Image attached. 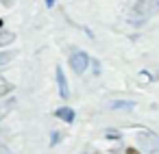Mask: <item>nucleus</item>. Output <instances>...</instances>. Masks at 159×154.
<instances>
[{"mask_svg":"<svg viewBox=\"0 0 159 154\" xmlns=\"http://www.w3.org/2000/svg\"><path fill=\"white\" fill-rule=\"evenodd\" d=\"M135 139H137V143H139V148H142L144 152H157V148H159V137H157L152 130L139 128L137 135H135Z\"/></svg>","mask_w":159,"mask_h":154,"instance_id":"f03ea898","label":"nucleus"},{"mask_svg":"<svg viewBox=\"0 0 159 154\" xmlns=\"http://www.w3.org/2000/svg\"><path fill=\"white\" fill-rule=\"evenodd\" d=\"M55 117H59V119H63V122H74V111L70 109V106H61V109H57L55 111Z\"/></svg>","mask_w":159,"mask_h":154,"instance_id":"39448f33","label":"nucleus"},{"mask_svg":"<svg viewBox=\"0 0 159 154\" xmlns=\"http://www.w3.org/2000/svg\"><path fill=\"white\" fill-rule=\"evenodd\" d=\"M126 154H139V152H137L135 148H129V150H126Z\"/></svg>","mask_w":159,"mask_h":154,"instance_id":"4468645a","label":"nucleus"},{"mask_svg":"<svg viewBox=\"0 0 159 154\" xmlns=\"http://www.w3.org/2000/svg\"><path fill=\"white\" fill-rule=\"evenodd\" d=\"M89 57H87V52H83V50H72V54H70V65H72V70L76 72V74H83L87 67H89Z\"/></svg>","mask_w":159,"mask_h":154,"instance_id":"7ed1b4c3","label":"nucleus"},{"mask_svg":"<svg viewBox=\"0 0 159 154\" xmlns=\"http://www.w3.org/2000/svg\"><path fill=\"white\" fill-rule=\"evenodd\" d=\"M0 28H2V20H0Z\"/></svg>","mask_w":159,"mask_h":154,"instance_id":"f3484780","label":"nucleus"},{"mask_svg":"<svg viewBox=\"0 0 159 154\" xmlns=\"http://www.w3.org/2000/svg\"><path fill=\"white\" fill-rule=\"evenodd\" d=\"M109 109H124V111H133L135 109V102H120V100H113V102H109Z\"/></svg>","mask_w":159,"mask_h":154,"instance_id":"0eeeda50","label":"nucleus"},{"mask_svg":"<svg viewBox=\"0 0 159 154\" xmlns=\"http://www.w3.org/2000/svg\"><path fill=\"white\" fill-rule=\"evenodd\" d=\"M13 59H16V52H13V50H9V52H0V67L7 65V63H11Z\"/></svg>","mask_w":159,"mask_h":154,"instance_id":"1a4fd4ad","label":"nucleus"},{"mask_svg":"<svg viewBox=\"0 0 159 154\" xmlns=\"http://www.w3.org/2000/svg\"><path fill=\"white\" fill-rule=\"evenodd\" d=\"M13 104H16V100H13V98H9V100H0V119H2V117L13 109Z\"/></svg>","mask_w":159,"mask_h":154,"instance_id":"423d86ee","label":"nucleus"},{"mask_svg":"<svg viewBox=\"0 0 159 154\" xmlns=\"http://www.w3.org/2000/svg\"><path fill=\"white\" fill-rule=\"evenodd\" d=\"M59 139H61V132H59V130H55V132H52V137H50V145L59 143Z\"/></svg>","mask_w":159,"mask_h":154,"instance_id":"9b49d317","label":"nucleus"},{"mask_svg":"<svg viewBox=\"0 0 159 154\" xmlns=\"http://www.w3.org/2000/svg\"><path fill=\"white\" fill-rule=\"evenodd\" d=\"M2 2H5V5H13V0H2Z\"/></svg>","mask_w":159,"mask_h":154,"instance_id":"dca6fc26","label":"nucleus"},{"mask_svg":"<svg viewBox=\"0 0 159 154\" xmlns=\"http://www.w3.org/2000/svg\"><path fill=\"white\" fill-rule=\"evenodd\" d=\"M105 135H107V137H111V139H118V137H120V135H118V130H113V128H107V130H105Z\"/></svg>","mask_w":159,"mask_h":154,"instance_id":"f8f14e48","label":"nucleus"},{"mask_svg":"<svg viewBox=\"0 0 159 154\" xmlns=\"http://www.w3.org/2000/svg\"><path fill=\"white\" fill-rule=\"evenodd\" d=\"M13 39H16V35H13V33H9V31H0V48L7 46V44H11Z\"/></svg>","mask_w":159,"mask_h":154,"instance_id":"6e6552de","label":"nucleus"},{"mask_svg":"<svg viewBox=\"0 0 159 154\" xmlns=\"http://www.w3.org/2000/svg\"><path fill=\"white\" fill-rule=\"evenodd\" d=\"M52 5H55V0H46V7L48 9H52Z\"/></svg>","mask_w":159,"mask_h":154,"instance_id":"2eb2a0df","label":"nucleus"},{"mask_svg":"<svg viewBox=\"0 0 159 154\" xmlns=\"http://www.w3.org/2000/svg\"><path fill=\"white\" fill-rule=\"evenodd\" d=\"M155 13H159V0H135L131 9V22L139 26L146 20H150Z\"/></svg>","mask_w":159,"mask_h":154,"instance_id":"f257e3e1","label":"nucleus"},{"mask_svg":"<svg viewBox=\"0 0 159 154\" xmlns=\"http://www.w3.org/2000/svg\"><path fill=\"white\" fill-rule=\"evenodd\" d=\"M55 74H57V87H59V96H61L63 100H68V96H70V89H68L66 74H63V70H61V67H57V70H55Z\"/></svg>","mask_w":159,"mask_h":154,"instance_id":"20e7f679","label":"nucleus"},{"mask_svg":"<svg viewBox=\"0 0 159 154\" xmlns=\"http://www.w3.org/2000/svg\"><path fill=\"white\" fill-rule=\"evenodd\" d=\"M0 154H11V152H9V148H7V145H0Z\"/></svg>","mask_w":159,"mask_h":154,"instance_id":"ddd939ff","label":"nucleus"},{"mask_svg":"<svg viewBox=\"0 0 159 154\" xmlns=\"http://www.w3.org/2000/svg\"><path fill=\"white\" fill-rule=\"evenodd\" d=\"M11 89H13V85H9L5 78H0V96H2V93H9Z\"/></svg>","mask_w":159,"mask_h":154,"instance_id":"9d476101","label":"nucleus"}]
</instances>
